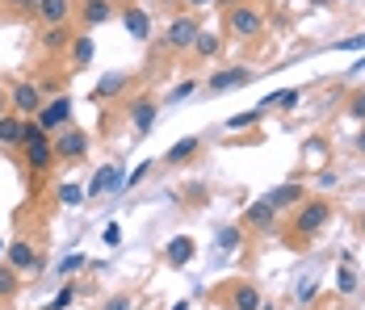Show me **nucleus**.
<instances>
[{
	"label": "nucleus",
	"mask_w": 365,
	"mask_h": 310,
	"mask_svg": "<svg viewBox=\"0 0 365 310\" xmlns=\"http://www.w3.org/2000/svg\"><path fill=\"white\" fill-rule=\"evenodd\" d=\"M328 218H331V206L324 202V197H311V202H298L294 206V235H315V231H324L328 227Z\"/></svg>",
	"instance_id": "nucleus-1"
},
{
	"label": "nucleus",
	"mask_w": 365,
	"mask_h": 310,
	"mask_svg": "<svg viewBox=\"0 0 365 310\" xmlns=\"http://www.w3.org/2000/svg\"><path fill=\"white\" fill-rule=\"evenodd\" d=\"M260 30H264V17L256 13L252 4H235V9H227V34L231 38L252 42V38H260Z\"/></svg>",
	"instance_id": "nucleus-2"
},
{
	"label": "nucleus",
	"mask_w": 365,
	"mask_h": 310,
	"mask_svg": "<svg viewBox=\"0 0 365 310\" xmlns=\"http://www.w3.org/2000/svg\"><path fill=\"white\" fill-rule=\"evenodd\" d=\"M197 34H202V21H197V17H189V13H181V17H173V21H168L164 42H168V51H193Z\"/></svg>",
	"instance_id": "nucleus-3"
},
{
	"label": "nucleus",
	"mask_w": 365,
	"mask_h": 310,
	"mask_svg": "<svg viewBox=\"0 0 365 310\" xmlns=\"http://www.w3.org/2000/svg\"><path fill=\"white\" fill-rule=\"evenodd\" d=\"M51 143H55V155H59V160H84V155H88V135L76 130L72 122L59 126V130L51 135Z\"/></svg>",
	"instance_id": "nucleus-4"
},
{
	"label": "nucleus",
	"mask_w": 365,
	"mask_h": 310,
	"mask_svg": "<svg viewBox=\"0 0 365 310\" xmlns=\"http://www.w3.org/2000/svg\"><path fill=\"white\" fill-rule=\"evenodd\" d=\"M4 256H9V264H13L17 273H38V269H42V252H38L30 239H13L4 247Z\"/></svg>",
	"instance_id": "nucleus-5"
},
{
	"label": "nucleus",
	"mask_w": 365,
	"mask_h": 310,
	"mask_svg": "<svg viewBox=\"0 0 365 310\" xmlns=\"http://www.w3.org/2000/svg\"><path fill=\"white\" fill-rule=\"evenodd\" d=\"M68 122H72V97H55L51 105L38 109V126H42L46 135H55V130L68 126Z\"/></svg>",
	"instance_id": "nucleus-6"
},
{
	"label": "nucleus",
	"mask_w": 365,
	"mask_h": 310,
	"mask_svg": "<svg viewBox=\"0 0 365 310\" xmlns=\"http://www.w3.org/2000/svg\"><path fill=\"white\" fill-rule=\"evenodd\" d=\"M21 151H26V164H30L38 176L51 172V164L59 160V155H55V143H51V135H42V138H34V143H26Z\"/></svg>",
	"instance_id": "nucleus-7"
},
{
	"label": "nucleus",
	"mask_w": 365,
	"mask_h": 310,
	"mask_svg": "<svg viewBox=\"0 0 365 310\" xmlns=\"http://www.w3.org/2000/svg\"><path fill=\"white\" fill-rule=\"evenodd\" d=\"M260 289H256L252 281H235V285H227V306L231 310H260Z\"/></svg>",
	"instance_id": "nucleus-8"
},
{
	"label": "nucleus",
	"mask_w": 365,
	"mask_h": 310,
	"mask_svg": "<svg viewBox=\"0 0 365 310\" xmlns=\"http://www.w3.org/2000/svg\"><path fill=\"white\" fill-rule=\"evenodd\" d=\"M9 101H13V113L30 118V113L42 109V93H38V84H13L9 88Z\"/></svg>",
	"instance_id": "nucleus-9"
},
{
	"label": "nucleus",
	"mask_w": 365,
	"mask_h": 310,
	"mask_svg": "<svg viewBox=\"0 0 365 310\" xmlns=\"http://www.w3.org/2000/svg\"><path fill=\"white\" fill-rule=\"evenodd\" d=\"M113 189H122V168H118V164H106V168L93 172L88 189H84V197H101V193H113Z\"/></svg>",
	"instance_id": "nucleus-10"
},
{
	"label": "nucleus",
	"mask_w": 365,
	"mask_h": 310,
	"mask_svg": "<svg viewBox=\"0 0 365 310\" xmlns=\"http://www.w3.org/2000/svg\"><path fill=\"white\" fill-rule=\"evenodd\" d=\"M264 202H269L273 210H294L298 202H307V193H302V185H298V180H286V185L269 189V193H264Z\"/></svg>",
	"instance_id": "nucleus-11"
},
{
	"label": "nucleus",
	"mask_w": 365,
	"mask_h": 310,
	"mask_svg": "<svg viewBox=\"0 0 365 310\" xmlns=\"http://www.w3.org/2000/svg\"><path fill=\"white\" fill-rule=\"evenodd\" d=\"M193 256H197V243L189 239V235H177V239H168V247H164V260H168V269H185Z\"/></svg>",
	"instance_id": "nucleus-12"
},
{
	"label": "nucleus",
	"mask_w": 365,
	"mask_h": 310,
	"mask_svg": "<svg viewBox=\"0 0 365 310\" xmlns=\"http://www.w3.org/2000/svg\"><path fill=\"white\" fill-rule=\"evenodd\" d=\"M197 151H202V135H189V138L173 143V147L164 151V164H168V168H181V164H189Z\"/></svg>",
	"instance_id": "nucleus-13"
},
{
	"label": "nucleus",
	"mask_w": 365,
	"mask_h": 310,
	"mask_svg": "<svg viewBox=\"0 0 365 310\" xmlns=\"http://www.w3.org/2000/svg\"><path fill=\"white\" fill-rule=\"evenodd\" d=\"M110 17H113V4H110V0H80V21H84V30L106 26Z\"/></svg>",
	"instance_id": "nucleus-14"
},
{
	"label": "nucleus",
	"mask_w": 365,
	"mask_h": 310,
	"mask_svg": "<svg viewBox=\"0 0 365 310\" xmlns=\"http://www.w3.org/2000/svg\"><path fill=\"white\" fill-rule=\"evenodd\" d=\"M122 26H126V34L135 38V42H147V38H151V17H147L139 4H130V9L122 13Z\"/></svg>",
	"instance_id": "nucleus-15"
},
{
	"label": "nucleus",
	"mask_w": 365,
	"mask_h": 310,
	"mask_svg": "<svg viewBox=\"0 0 365 310\" xmlns=\"http://www.w3.org/2000/svg\"><path fill=\"white\" fill-rule=\"evenodd\" d=\"M273 218H277V210L269 206L264 197L244 210V227H248V231H269V227H273Z\"/></svg>",
	"instance_id": "nucleus-16"
},
{
	"label": "nucleus",
	"mask_w": 365,
	"mask_h": 310,
	"mask_svg": "<svg viewBox=\"0 0 365 310\" xmlns=\"http://www.w3.org/2000/svg\"><path fill=\"white\" fill-rule=\"evenodd\" d=\"M126 84H130V76H126V71H110V76H101V84L93 88V101H97V105L113 101L118 93H126Z\"/></svg>",
	"instance_id": "nucleus-17"
},
{
	"label": "nucleus",
	"mask_w": 365,
	"mask_h": 310,
	"mask_svg": "<svg viewBox=\"0 0 365 310\" xmlns=\"http://www.w3.org/2000/svg\"><path fill=\"white\" fill-rule=\"evenodd\" d=\"M130 122H135V138H143L151 130V122H155V97H139L130 105Z\"/></svg>",
	"instance_id": "nucleus-18"
},
{
	"label": "nucleus",
	"mask_w": 365,
	"mask_h": 310,
	"mask_svg": "<svg viewBox=\"0 0 365 310\" xmlns=\"http://www.w3.org/2000/svg\"><path fill=\"white\" fill-rule=\"evenodd\" d=\"M252 80V71L248 68H222L210 76V93H222V88H244Z\"/></svg>",
	"instance_id": "nucleus-19"
},
{
	"label": "nucleus",
	"mask_w": 365,
	"mask_h": 310,
	"mask_svg": "<svg viewBox=\"0 0 365 310\" xmlns=\"http://www.w3.org/2000/svg\"><path fill=\"white\" fill-rule=\"evenodd\" d=\"M38 17L42 26H63L72 17V0H38Z\"/></svg>",
	"instance_id": "nucleus-20"
},
{
	"label": "nucleus",
	"mask_w": 365,
	"mask_h": 310,
	"mask_svg": "<svg viewBox=\"0 0 365 310\" xmlns=\"http://www.w3.org/2000/svg\"><path fill=\"white\" fill-rule=\"evenodd\" d=\"M72 26H68V21H63V26H46V30H42V46H46V51H51V55H59V51H68V46H72Z\"/></svg>",
	"instance_id": "nucleus-21"
},
{
	"label": "nucleus",
	"mask_w": 365,
	"mask_h": 310,
	"mask_svg": "<svg viewBox=\"0 0 365 310\" xmlns=\"http://www.w3.org/2000/svg\"><path fill=\"white\" fill-rule=\"evenodd\" d=\"M298 101H302V93H298V88H282V93H269L256 109H260V113H269V109H294Z\"/></svg>",
	"instance_id": "nucleus-22"
},
{
	"label": "nucleus",
	"mask_w": 365,
	"mask_h": 310,
	"mask_svg": "<svg viewBox=\"0 0 365 310\" xmlns=\"http://www.w3.org/2000/svg\"><path fill=\"white\" fill-rule=\"evenodd\" d=\"M21 122H26L21 113H4L0 118V143L4 147H21Z\"/></svg>",
	"instance_id": "nucleus-23"
},
{
	"label": "nucleus",
	"mask_w": 365,
	"mask_h": 310,
	"mask_svg": "<svg viewBox=\"0 0 365 310\" xmlns=\"http://www.w3.org/2000/svg\"><path fill=\"white\" fill-rule=\"evenodd\" d=\"M88 63H93V38H88V34H76L72 38V71L88 68Z\"/></svg>",
	"instance_id": "nucleus-24"
},
{
	"label": "nucleus",
	"mask_w": 365,
	"mask_h": 310,
	"mask_svg": "<svg viewBox=\"0 0 365 310\" xmlns=\"http://www.w3.org/2000/svg\"><path fill=\"white\" fill-rule=\"evenodd\" d=\"M17 289H21V277H17L13 264H4V269H0V298L9 302V298H17Z\"/></svg>",
	"instance_id": "nucleus-25"
},
{
	"label": "nucleus",
	"mask_w": 365,
	"mask_h": 310,
	"mask_svg": "<svg viewBox=\"0 0 365 310\" xmlns=\"http://www.w3.org/2000/svg\"><path fill=\"white\" fill-rule=\"evenodd\" d=\"M55 197H59V206H84V189H80V185H59V189H55Z\"/></svg>",
	"instance_id": "nucleus-26"
},
{
	"label": "nucleus",
	"mask_w": 365,
	"mask_h": 310,
	"mask_svg": "<svg viewBox=\"0 0 365 310\" xmlns=\"http://www.w3.org/2000/svg\"><path fill=\"white\" fill-rule=\"evenodd\" d=\"M264 113L260 109H248V113H235V118H227V130H252L256 122H260Z\"/></svg>",
	"instance_id": "nucleus-27"
},
{
	"label": "nucleus",
	"mask_w": 365,
	"mask_h": 310,
	"mask_svg": "<svg viewBox=\"0 0 365 310\" xmlns=\"http://www.w3.org/2000/svg\"><path fill=\"white\" fill-rule=\"evenodd\" d=\"M76 294H80V289H76L72 281H68V285H63V289H59V294H55V298L46 302V310H68V306L76 302Z\"/></svg>",
	"instance_id": "nucleus-28"
},
{
	"label": "nucleus",
	"mask_w": 365,
	"mask_h": 310,
	"mask_svg": "<svg viewBox=\"0 0 365 310\" xmlns=\"http://www.w3.org/2000/svg\"><path fill=\"white\" fill-rule=\"evenodd\" d=\"M193 51H197L202 59H215V55H219V38L202 30V34H197V42H193Z\"/></svg>",
	"instance_id": "nucleus-29"
},
{
	"label": "nucleus",
	"mask_w": 365,
	"mask_h": 310,
	"mask_svg": "<svg viewBox=\"0 0 365 310\" xmlns=\"http://www.w3.org/2000/svg\"><path fill=\"white\" fill-rule=\"evenodd\" d=\"M244 243V227H222L219 231V247L222 252H231V247H240Z\"/></svg>",
	"instance_id": "nucleus-30"
},
{
	"label": "nucleus",
	"mask_w": 365,
	"mask_h": 310,
	"mask_svg": "<svg viewBox=\"0 0 365 310\" xmlns=\"http://www.w3.org/2000/svg\"><path fill=\"white\" fill-rule=\"evenodd\" d=\"M353 289H357V273H353V269H349V264H344V269H340V273H336V294H344V298H349V294H353Z\"/></svg>",
	"instance_id": "nucleus-31"
},
{
	"label": "nucleus",
	"mask_w": 365,
	"mask_h": 310,
	"mask_svg": "<svg viewBox=\"0 0 365 310\" xmlns=\"http://www.w3.org/2000/svg\"><path fill=\"white\" fill-rule=\"evenodd\" d=\"M9 13H17V17H34L38 13V0H0Z\"/></svg>",
	"instance_id": "nucleus-32"
},
{
	"label": "nucleus",
	"mask_w": 365,
	"mask_h": 310,
	"mask_svg": "<svg viewBox=\"0 0 365 310\" xmlns=\"http://www.w3.org/2000/svg\"><path fill=\"white\" fill-rule=\"evenodd\" d=\"M84 264H88V260H84L80 252H72V256H63V264H59V273H63V277H72V273H80Z\"/></svg>",
	"instance_id": "nucleus-33"
},
{
	"label": "nucleus",
	"mask_w": 365,
	"mask_h": 310,
	"mask_svg": "<svg viewBox=\"0 0 365 310\" xmlns=\"http://www.w3.org/2000/svg\"><path fill=\"white\" fill-rule=\"evenodd\" d=\"M101 310H135V298L130 294H113L110 302H101Z\"/></svg>",
	"instance_id": "nucleus-34"
},
{
	"label": "nucleus",
	"mask_w": 365,
	"mask_h": 310,
	"mask_svg": "<svg viewBox=\"0 0 365 310\" xmlns=\"http://www.w3.org/2000/svg\"><path fill=\"white\" fill-rule=\"evenodd\" d=\"M151 168H155V164H139V168H135V172H130V176H122V185H126V189H135V185H143V180H147V172H151Z\"/></svg>",
	"instance_id": "nucleus-35"
},
{
	"label": "nucleus",
	"mask_w": 365,
	"mask_h": 310,
	"mask_svg": "<svg viewBox=\"0 0 365 310\" xmlns=\"http://www.w3.org/2000/svg\"><path fill=\"white\" fill-rule=\"evenodd\" d=\"M349 113H353L357 122H365V88H361V93H353V101H349Z\"/></svg>",
	"instance_id": "nucleus-36"
},
{
	"label": "nucleus",
	"mask_w": 365,
	"mask_h": 310,
	"mask_svg": "<svg viewBox=\"0 0 365 310\" xmlns=\"http://www.w3.org/2000/svg\"><path fill=\"white\" fill-rule=\"evenodd\" d=\"M336 51H365V34H353L344 42H336Z\"/></svg>",
	"instance_id": "nucleus-37"
},
{
	"label": "nucleus",
	"mask_w": 365,
	"mask_h": 310,
	"mask_svg": "<svg viewBox=\"0 0 365 310\" xmlns=\"http://www.w3.org/2000/svg\"><path fill=\"white\" fill-rule=\"evenodd\" d=\"M193 88H197V84H193V80H185V84H177V88L168 93V101H185V97H189Z\"/></svg>",
	"instance_id": "nucleus-38"
},
{
	"label": "nucleus",
	"mask_w": 365,
	"mask_h": 310,
	"mask_svg": "<svg viewBox=\"0 0 365 310\" xmlns=\"http://www.w3.org/2000/svg\"><path fill=\"white\" fill-rule=\"evenodd\" d=\"M106 243H110V247H118V243H122V227H118V222H110V227H106Z\"/></svg>",
	"instance_id": "nucleus-39"
},
{
	"label": "nucleus",
	"mask_w": 365,
	"mask_h": 310,
	"mask_svg": "<svg viewBox=\"0 0 365 310\" xmlns=\"http://www.w3.org/2000/svg\"><path fill=\"white\" fill-rule=\"evenodd\" d=\"M4 113H13V101H9V93L0 88V118H4Z\"/></svg>",
	"instance_id": "nucleus-40"
},
{
	"label": "nucleus",
	"mask_w": 365,
	"mask_h": 310,
	"mask_svg": "<svg viewBox=\"0 0 365 310\" xmlns=\"http://www.w3.org/2000/svg\"><path fill=\"white\" fill-rule=\"evenodd\" d=\"M181 4H189V9H202V4H215V0H181Z\"/></svg>",
	"instance_id": "nucleus-41"
},
{
	"label": "nucleus",
	"mask_w": 365,
	"mask_h": 310,
	"mask_svg": "<svg viewBox=\"0 0 365 310\" xmlns=\"http://www.w3.org/2000/svg\"><path fill=\"white\" fill-rule=\"evenodd\" d=\"M219 9H235V4H244V0H215Z\"/></svg>",
	"instance_id": "nucleus-42"
},
{
	"label": "nucleus",
	"mask_w": 365,
	"mask_h": 310,
	"mask_svg": "<svg viewBox=\"0 0 365 310\" xmlns=\"http://www.w3.org/2000/svg\"><path fill=\"white\" fill-rule=\"evenodd\" d=\"M357 151H365V126H361V135H357Z\"/></svg>",
	"instance_id": "nucleus-43"
},
{
	"label": "nucleus",
	"mask_w": 365,
	"mask_h": 310,
	"mask_svg": "<svg viewBox=\"0 0 365 310\" xmlns=\"http://www.w3.org/2000/svg\"><path fill=\"white\" fill-rule=\"evenodd\" d=\"M173 310H189V302H177V306H173Z\"/></svg>",
	"instance_id": "nucleus-44"
},
{
	"label": "nucleus",
	"mask_w": 365,
	"mask_h": 310,
	"mask_svg": "<svg viewBox=\"0 0 365 310\" xmlns=\"http://www.w3.org/2000/svg\"><path fill=\"white\" fill-rule=\"evenodd\" d=\"M311 4H319V9H324V4H331V0H311Z\"/></svg>",
	"instance_id": "nucleus-45"
},
{
	"label": "nucleus",
	"mask_w": 365,
	"mask_h": 310,
	"mask_svg": "<svg viewBox=\"0 0 365 310\" xmlns=\"http://www.w3.org/2000/svg\"><path fill=\"white\" fill-rule=\"evenodd\" d=\"M357 227H361V235H365V214H361V222H357Z\"/></svg>",
	"instance_id": "nucleus-46"
},
{
	"label": "nucleus",
	"mask_w": 365,
	"mask_h": 310,
	"mask_svg": "<svg viewBox=\"0 0 365 310\" xmlns=\"http://www.w3.org/2000/svg\"><path fill=\"white\" fill-rule=\"evenodd\" d=\"M0 247H4V243H0Z\"/></svg>",
	"instance_id": "nucleus-47"
}]
</instances>
